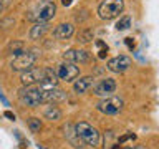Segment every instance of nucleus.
<instances>
[{
  "mask_svg": "<svg viewBox=\"0 0 159 149\" xmlns=\"http://www.w3.org/2000/svg\"><path fill=\"white\" fill-rule=\"evenodd\" d=\"M48 30H50L48 22H35L33 27L30 28V32H28V37H30V40H40V38L45 37V33H47Z\"/></svg>",
  "mask_w": 159,
  "mask_h": 149,
  "instance_id": "nucleus-14",
  "label": "nucleus"
},
{
  "mask_svg": "<svg viewBox=\"0 0 159 149\" xmlns=\"http://www.w3.org/2000/svg\"><path fill=\"white\" fill-rule=\"evenodd\" d=\"M63 60L71 63H88L91 60V53L86 50H68L63 53Z\"/></svg>",
  "mask_w": 159,
  "mask_h": 149,
  "instance_id": "nucleus-11",
  "label": "nucleus"
},
{
  "mask_svg": "<svg viewBox=\"0 0 159 149\" xmlns=\"http://www.w3.org/2000/svg\"><path fill=\"white\" fill-rule=\"evenodd\" d=\"M10 3H12V0H0V13H3L10 7Z\"/></svg>",
  "mask_w": 159,
  "mask_h": 149,
  "instance_id": "nucleus-23",
  "label": "nucleus"
},
{
  "mask_svg": "<svg viewBox=\"0 0 159 149\" xmlns=\"http://www.w3.org/2000/svg\"><path fill=\"white\" fill-rule=\"evenodd\" d=\"M7 52H8L10 55H13V56H17V55H20V53L25 52V43L20 42V40H13V42L7 47Z\"/></svg>",
  "mask_w": 159,
  "mask_h": 149,
  "instance_id": "nucleus-17",
  "label": "nucleus"
},
{
  "mask_svg": "<svg viewBox=\"0 0 159 149\" xmlns=\"http://www.w3.org/2000/svg\"><path fill=\"white\" fill-rule=\"evenodd\" d=\"M129 27H131V17H129V15H123V17L116 22V30H118V32L128 30Z\"/></svg>",
  "mask_w": 159,
  "mask_h": 149,
  "instance_id": "nucleus-19",
  "label": "nucleus"
},
{
  "mask_svg": "<svg viewBox=\"0 0 159 149\" xmlns=\"http://www.w3.org/2000/svg\"><path fill=\"white\" fill-rule=\"evenodd\" d=\"M27 124H28V129L33 134H37V133L42 131V119H40V118H28Z\"/></svg>",
  "mask_w": 159,
  "mask_h": 149,
  "instance_id": "nucleus-18",
  "label": "nucleus"
},
{
  "mask_svg": "<svg viewBox=\"0 0 159 149\" xmlns=\"http://www.w3.org/2000/svg\"><path fill=\"white\" fill-rule=\"evenodd\" d=\"M75 129V134L78 136V139L81 142H84L86 146L89 147H98L101 144V134L94 126H91L89 123L86 121H78L76 124L73 126Z\"/></svg>",
  "mask_w": 159,
  "mask_h": 149,
  "instance_id": "nucleus-2",
  "label": "nucleus"
},
{
  "mask_svg": "<svg viewBox=\"0 0 159 149\" xmlns=\"http://www.w3.org/2000/svg\"><path fill=\"white\" fill-rule=\"evenodd\" d=\"M43 118L48 119V121H60V119L63 118V113L61 109L58 106H53V104H50L43 109Z\"/></svg>",
  "mask_w": 159,
  "mask_h": 149,
  "instance_id": "nucleus-15",
  "label": "nucleus"
},
{
  "mask_svg": "<svg viewBox=\"0 0 159 149\" xmlns=\"http://www.w3.org/2000/svg\"><path fill=\"white\" fill-rule=\"evenodd\" d=\"M128 139H136V134H133V133L131 134H123L121 138H118V144L121 146V144H124L128 141Z\"/></svg>",
  "mask_w": 159,
  "mask_h": 149,
  "instance_id": "nucleus-21",
  "label": "nucleus"
},
{
  "mask_svg": "<svg viewBox=\"0 0 159 149\" xmlns=\"http://www.w3.org/2000/svg\"><path fill=\"white\" fill-rule=\"evenodd\" d=\"M93 38H94V33H93V30L91 28H83L81 32L78 33V37H76V42L78 43H83V45H86L89 42H93Z\"/></svg>",
  "mask_w": 159,
  "mask_h": 149,
  "instance_id": "nucleus-16",
  "label": "nucleus"
},
{
  "mask_svg": "<svg viewBox=\"0 0 159 149\" xmlns=\"http://www.w3.org/2000/svg\"><path fill=\"white\" fill-rule=\"evenodd\" d=\"M124 43H126V47H128V50H133L136 48V42H134V38H131V37H128V38H124Z\"/></svg>",
  "mask_w": 159,
  "mask_h": 149,
  "instance_id": "nucleus-22",
  "label": "nucleus"
},
{
  "mask_svg": "<svg viewBox=\"0 0 159 149\" xmlns=\"http://www.w3.org/2000/svg\"><path fill=\"white\" fill-rule=\"evenodd\" d=\"M123 149H148L146 146H141V144H136V146H126V147H123Z\"/></svg>",
  "mask_w": 159,
  "mask_h": 149,
  "instance_id": "nucleus-26",
  "label": "nucleus"
},
{
  "mask_svg": "<svg viewBox=\"0 0 159 149\" xmlns=\"http://www.w3.org/2000/svg\"><path fill=\"white\" fill-rule=\"evenodd\" d=\"M96 109L103 114L114 116V114H118L123 109V99H119L116 96H106L96 104Z\"/></svg>",
  "mask_w": 159,
  "mask_h": 149,
  "instance_id": "nucleus-7",
  "label": "nucleus"
},
{
  "mask_svg": "<svg viewBox=\"0 0 159 149\" xmlns=\"http://www.w3.org/2000/svg\"><path fill=\"white\" fill-rule=\"evenodd\" d=\"M35 61H37V53H32V52H27V50H25L23 53L13 56L12 63H10V68H12L13 71H25V70L33 68Z\"/></svg>",
  "mask_w": 159,
  "mask_h": 149,
  "instance_id": "nucleus-5",
  "label": "nucleus"
},
{
  "mask_svg": "<svg viewBox=\"0 0 159 149\" xmlns=\"http://www.w3.org/2000/svg\"><path fill=\"white\" fill-rule=\"evenodd\" d=\"M124 10V0H103L98 5V17L108 22V20H114L123 13Z\"/></svg>",
  "mask_w": 159,
  "mask_h": 149,
  "instance_id": "nucleus-3",
  "label": "nucleus"
},
{
  "mask_svg": "<svg viewBox=\"0 0 159 149\" xmlns=\"http://www.w3.org/2000/svg\"><path fill=\"white\" fill-rule=\"evenodd\" d=\"M57 78H60L61 81L71 83L80 76V66H76V63L71 61H63L61 65H58V68L55 70Z\"/></svg>",
  "mask_w": 159,
  "mask_h": 149,
  "instance_id": "nucleus-6",
  "label": "nucleus"
},
{
  "mask_svg": "<svg viewBox=\"0 0 159 149\" xmlns=\"http://www.w3.org/2000/svg\"><path fill=\"white\" fill-rule=\"evenodd\" d=\"M3 116H5V118H8L10 121H15V114H13L12 111H5V113H3Z\"/></svg>",
  "mask_w": 159,
  "mask_h": 149,
  "instance_id": "nucleus-25",
  "label": "nucleus"
},
{
  "mask_svg": "<svg viewBox=\"0 0 159 149\" xmlns=\"http://www.w3.org/2000/svg\"><path fill=\"white\" fill-rule=\"evenodd\" d=\"M131 66V58L126 55H118L111 60H108V70L113 73H124Z\"/></svg>",
  "mask_w": 159,
  "mask_h": 149,
  "instance_id": "nucleus-9",
  "label": "nucleus"
},
{
  "mask_svg": "<svg viewBox=\"0 0 159 149\" xmlns=\"http://www.w3.org/2000/svg\"><path fill=\"white\" fill-rule=\"evenodd\" d=\"M0 99H2V101H3V104H5V106H8V101H7V99H5V96L2 94V91H0Z\"/></svg>",
  "mask_w": 159,
  "mask_h": 149,
  "instance_id": "nucleus-28",
  "label": "nucleus"
},
{
  "mask_svg": "<svg viewBox=\"0 0 159 149\" xmlns=\"http://www.w3.org/2000/svg\"><path fill=\"white\" fill-rule=\"evenodd\" d=\"M42 88V86H40ZM42 99L43 103H58V101H65L66 99V93L63 89H58L57 86H48V88H42Z\"/></svg>",
  "mask_w": 159,
  "mask_h": 149,
  "instance_id": "nucleus-10",
  "label": "nucleus"
},
{
  "mask_svg": "<svg viewBox=\"0 0 159 149\" xmlns=\"http://www.w3.org/2000/svg\"><path fill=\"white\" fill-rule=\"evenodd\" d=\"M40 149H45V147H43V146H40Z\"/></svg>",
  "mask_w": 159,
  "mask_h": 149,
  "instance_id": "nucleus-29",
  "label": "nucleus"
},
{
  "mask_svg": "<svg viewBox=\"0 0 159 149\" xmlns=\"http://www.w3.org/2000/svg\"><path fill=\"white\" fill-rule=\"evenodd\" d=\"M57 13V5L53 0H38L27 12V20L30 22H50Z\"/></svg>",
  "mask_w": 159,
  "mask_h": 149,
  "instance_id": "nucleus-1",
  "label": "nucleus"
},
{
  "mask_svg": "<svg viewBox=\"0 0 159 149\" xmlns=\"http://www.w3.org/2000/svg\"><path fill=\"white\" fill-rule=\"evenodd\" d=\"M94 84V78L93 76H81L80 79L73 83V91L76 94H83L86 93L88 89H91V86Z\"/></svg>",
  "mask_w": 159,
  "mask_h": 149,
  "instance_id": "nucleus-13",
  "label": "nucleus"
},
{
  "mask_svg": "<svg viewBox=\"0 0 159 149\" xmlns=\"http://www.w3.org/2000/svg\"><path fill=\"white\" fill-rule=\"evenodd\" d=\"M18 99L23 106L28 108H38L43 103L42 99V88L38 84H32V86H23L18 91Z\"/></svg>",
  "mask_w": 159,
  "mask_h": 149,
  "instance_id": "nucleus-4",
  "label": "nucleus"
},
{
  "mask_svg": "<svg viewBox=\"0 0 159 149\" xmlns=\"http://www.w3.org/2000/svg\"><path fill=\"white\" fill-rule=\"evenodd\" d=\"M108 52H109V48H108V47L99 48V52H98V58H99V60H104V58L108 56Z\"/></svg>",
  "mask_w": 159,
  "mask_h": 149,
  "instance_id": "nucleus-24",
  "label": "nucleus"
},
{
  "mask_svg": "<svg viewBox=\"0 0 159 149\" xmlns=\"http://www.w3.org/2000/svg\"><path fill=\"white\" fill-rule=\"evenodd\" d=\"M75 33V27L73 23H60L57 28L53 30V37L57 40H68L71 38Z\"/></svg>",
  "mask_w": 159,
  "mask_h": 149,
  "instance_id": "nucleus-12",
  "label": "nucleus"
},
{
  "mask_svg": "<svg viewBox=\"0 0 159 149\" xmlns=\"http://www.w3.org/2000/svg\"><path fill=\"white\" fill-rule=\"evenodd\" d=\"M93 94H96V96H111V94L116 91V81H114L113 78H103L99 79L96 84H93Z\"/></svg>",
  "mask_w": 159,
  "mask_h": 149,
  "instance_id": "nucleus-8",
  "label": "nucleus"
},
{
  "mask_svg": "<svg viewBox=\"0 0 159 149\" xmlns=\"http://www.w3.org/2000/svg\"><path fill=\"white\" fill-rule=\"evenodd\" d=\"M113 138H114L113 131H108L106 134H104V147H103V149H118V147H119L118 142H113V144H111V139H113Z\"/></svg>",
  "mask_w": 159,
  "mask_h": 149,
  "instance_id": "nucleus-20",
  "label": "nucleus"
},
{
  "mask_svg": "<svg viewBox=\"0 0 159 149\" xmlns=\"http://www.w3.org/2000/svg\"><path fill=\"white\" fill-rule=\"evenodd\" d=\"M71 2H73V0H61V5H63V7H70Z\"/></svg>",
  "mask_w": 159,
  "mask_h": 149,
  "instance_id": "nucleus-27",
  "label": "nucleus"
}]
</instances>
